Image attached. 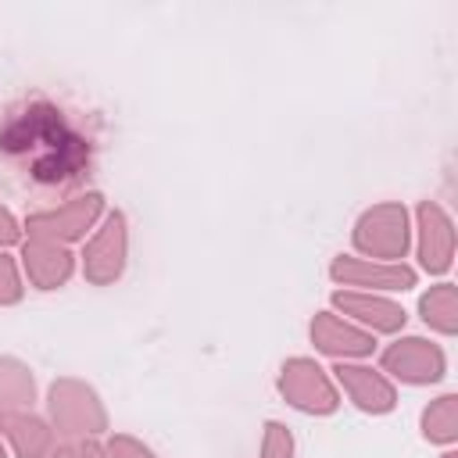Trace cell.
Returning a JSON list of instances; mask_svg holds the SVG:
<instances>
[{
	"label": "cell",
	"mask_w": 458,
	"mask_h": 458,
	"mask_svg": "<svg viewBox=\"0 0 458 458\" xmlns=\"http://www.w3.org/2000/svg\"><path fill=\"white\" fill-rule=\"evenodd\" d=\"M440 458H458V454H454V451H444V454H440Z\"/></svg>",
	"instance_id": "cell-24"
},
{
	"label": "cell",
	"mask_w": 458,
	"mask_h": 458,
	"mask_svg": "<svg viewBox=\"0 0 458 458\" xmlns=\"http://www.w3.org/2000/svg\"><path fill=\"white\" fill-rule=\"evenodd\" d=\"M21 301V276L11 254L0 250V304H14Z\"/></svg>",
	"instance_id": "cell-19"
},
{
	"label": "cell",
	"mask_w": 458,
	"mask_h": 458,
	"mask_svg": "<svg viewBox=\"0 0 458 458\" xmlns=\"http://www.w3.org/2000/svg\"><path fill=\"white\" fill-rule=\"evenodd\" d=\"M383 372H390L401 383L422 386V383L444 379L447 358H444L440 344H429L422 336H404V340H397L383 351Z\"/></svg>",
	"instance_id": "cell-7"
},
{
	"label": "cell",
	"mask_w": 458,
	"mask_h": 458,
	"mask_svg": "<svg viewBox=\"0 0 458 458\" xmlns=\"http://www.w3.org/2000/svg\"><path fill=\"white\" fill-rule=\"evenodd\" d=\"M329 276L344 286H358L361 293H376V290H408L415 286V272L408 265L397 261H369V258H351L340 254L329 265Z\"/></svg>",
	"instance_id": "cell-8"
},
{
	"label": "cell",
	"mask_w": 458,
	"mask_h": 458,
	"mask_svg": "<svg viewBox=\"0 0 458 458\" xmlns=\"http://www.w3.org/2000/svg\"><path fill=\"white\" fill-rule=\"evenodd\" d=\"M333 372H336V383L344 386V394L361 411L383 415V411H390L397 404V390H394V383L383 372H376L369 365H358V361H340Z\"/></svg>",
	"instance_id": "cell-11"
},
{
	"label": "cell",
	"mask_w": 458,
	"mask_h": 458,
	"mask_svg": "<svg viewBox=\"0 0 458 458\" xmlns=\"http://www.w3.org/2000/svg\"><path fill=\"white\" fill-rule=\"evenodd\" d=\"M258 458H293V437L283 422H265V440Z\"/></svg>",
	"instance_id": "cell-18"
},
{
	"label": "cell",
	"mask_w": 458,
	"mask_h": 458,
	"mask_svg": "<svg viewBox=\"0 0 458 458\" xmlns=\"http://www.w3.org/2000/svg\"><path fill=\"white\" fill-rule=\"evenodd\" d=\"M125 254H129V233H125V215H107L104 225L89 236L86 250H82V272L93 286H107L122 276L125 268Z\"/></svg>",
	"instance_id": "cell-6"
},
{
	"label": "cell",
	"mask_w": 458,
	"mask_h": 458,
	"mask_svg": "<svg viewBox=\"0 0 458 458\" xmlns=\"http://www.w3.org/2000/svg\"><path fill=\"white\" fill-rule=\"evenodd\" d=\"M21 236V229H18V222H14V215L7 211V208H0V250L7 247V243H14Z\"/></svg>",
	"instance_id": "cell-21"
},
{
	"label": "cell",
	"mask_w": 458,
	"mask_h": 458,
	"mask_svg": "<svg viewBox=\"0 0 458 458\" xmlns=\"http://www.w3.org/2000/svg\"><path fill=\"white\" fill-rule=\"evenodd\" d=\"M0 147L29 165V175L39 182L75 179L89 165V143L64 122V114L50 104H32L21 111L4 132Z\"/></svg>",
	"instance_id": "cell-1"
},
{
	"label": "cell",
	"mask_w": 458,
	"mask_h": 458,
	"mask_svg": "<svg viewBox=\"0 0 458 458\" xmlns=\"http://www.w3.org/2000/svg\"><path fill=\"white\" fill-rule=\"evenodd\" d=\"M100 211H104V197L89 190V193H79V197H72V200H64L57 208H50V211L29 215L25 218V229H29V236L54 240V243H64L68 247L72 240H82L93 229V222L100 218Z\"/></svg>",
	"instance_id": "cell-5"
},
{
	"label": "cell",
	"mask_w": 458,
	"mask_h": 458,
	"mask_svg": "<svg viewBox=\"0 0 458 458\" xmlns=\"http://www.w3.org/2000/svg\"><path fill=\"white\" fill-rule=\"evenodd\" d=\"M107 458H157L143 440H136V437H125V433H114L111 440H107Z\"/></svg>",
	"instance_id": "cell-20"
},
{
	"label": "cell",
	"mask_w": 458,
	"mask_h": 458,
	"mask_svg": "<svg viewBox=\"0 0 458 458\" xmlns=\"http://www.w3.org/2000/svg\"><path fill=\"white\" fill-rule=\"evenodd\" d=\"M354 247L369 261L404 258V250L411 247V222H408L404 204L386 200V204H372L369 211H361V218L354 222Z\"/></svg>",
	"instance_id": "cell-3"
},
{
	"label": "cell",
	"mask_w": 458,
	"mask_h": 458,
	"mask_svg": "<svg viewBox=\"0 0 458 458\" xmlns=\"http://www.w3.org/2000/svg\"><path fill=\"white\" fill-rule=\"evenodd\" d=\"M21 265H25V276L32 286L39 290H57L68 283L72 268H75V258L64 243H54V240H39V236H29L25 247H21Z\"/></svg>",
	"instance_id": "cell-13"
},
{
	"label": "cell",
	"mask_w": 458,
	"mask_h": 458,
	"mask_svg": "<svg viewBox=\"0 0 458 458\" xmlns=\"http://www.w3.org/2000/svg\"><path fill=\"white\" fill-rule=\"evenodd\" d=\"M419 315L429 329L451 336L458 329V297H454V286L451 283H437L429 286V293H422L419 301Z\"/></svg>",
	"instance_id": "cell-16"
},
{
	"label": "cell",
	"mask_w": 458,
	"mask_h": 458,
	"mask_svg": "<svg viewBox=\"0 0 458 458\" xmlns=\"http://www.w3.org/2000/svg\"><path fill=\"white\" fill-rule=\"evenodd\" d=\"M311 344H315L322 354H333V358H340V361H347V358H365V354H372V347H376L372 333L358 329L354 322L340 318L336 311H318V315L311 318Z\"/></svg>",
	"instance_id": "cell-12"
},
{
	"label": "cell",
	"mask_w": 458,
	"mask_h": 458,
	"mask_svg": "<svg viewBox=\"0 0 458 458\" xmlns=\"http://www.w3.org/2000/svg\"><path fill=\"white\" fill-rule=\"evenodd\" d=\"M336 311L354 322L365 333H397L404 329V308L379 297V293H361V290H336L333 293Z\"/></svg>",
	"instance_id": "cell-10"
},
{
	"label": "cell",
	"mask_w": 458,
	"mask_h": 458,
	"mask_svg": "<svg viewBox=\"0 0 458 458\" xmlns=\"http://www.w3.org/2000/svg\"><path fill=\"white\" fill-rule=\"evenodd\" d=\"M415 233H419V261L426 272H447L454 261V222L451 215L433 204L422 200L415 211Z\"/></svg>",
	"instance_id": "cell-9"
},
{
	"label": "cell",
	"mask_w": 458,
	"mask_h": 458,
	"mask_svg": "<svg viewBox=\"0 0 458 458\" xmlns=\"http://www.w3.org/2000/svg\"><path fill=\"white\" fill-rule=\"evenodd\" d=\"M279 394L308 415H329L340 404V394L329 379V372L322 365H315L311 358H290L279 369Z\"/></svg>",
	"instance_id": "cell-4"
},
{
	"label": "cell",
	"mask_w": 458,
	"mask_h": 458,
	"mask_svg": "<svg viewBox=\"0 0 458 458\" xmlns=\"http://www.w3.org/2000/svg\"><path fill=\"white\" fill-rule=\"evenodd\" d=\"M36 383L29 365H21L18 358H0V415L7 411H25L32 404Z\"/></svg>",
	"instance_id": "cell-15"
},
{
	"label": "cell",
	"mask_w": 458,
	"mask_h": 458,
	"mask_svg": "<svg viewBox=\"0 0 458 458\" xmlns=\"http://www.w3.org/2000/svg\"><path fill=\"white\" fill-rule=\"evenodd\" d=\"M0 437H7V444L14 447L18 458H47L54 451V426L43 422L32 411H7L0 415Z\"/></svg>",
	"instance_id": "cell-14"
},
{
	"label": "cell",
	"mask_w": 458,
	"mask_h": 458,
	"mask_svg": "<svg viewBox=\"0 0 458 458\" xmlns=\"http://www.w3.org/2000/svg\"><path fill=\"white\" fill-rule=\"evenodd\" d=\"M47 408H50V426L64 440H86V437H97L107 429V411H104L97 390L86 386L82 379H57L50 386Z\"/></svg>",
	"instance_id": "cell-2"
},
{
	"label": "cell",
	"mask_w": 458,
	"mask_h": 458,
	"mask_svg": "<svg viewBox=\"0 0 458 458\" xmlns=\"http://www.w3.org/2000/svg\"><path fill=\"white\" fill-rule=\"evenodd\" d=\"M79 458H107V451H104L100 444H93V440H86V444L79 447Z\"/></svg>",
	"instance_id": "cell-22"
},
{
	"label": "cell",
	"mask_w": 458,
	"mask_h": 458,
	"mask_svg": "<svg viewBox=\"0 0 458 458\" xmlns=\"http://www.w3.org/2000/svg\"><path fill=\"white\" fill-rule=\"evenodd\" d=\"M422 437L433 444H451L458 437V397L454 394L429 401V408L422 411Z\"/></svg>",
	"instance_id": "cell-17"
},
{
	"label": "cell",
	"mask_w": 458,
	"mask_h": 458,
	"mask_svg": "<svg viewBox=\"0 0 458 458\" xmlns=\"http://www.w3.org/2000/svg\"><path fill=\"white\" fill-rule=\"evenodd\" d=\"M47 458H79V451H72L68 444H61V447H54V451H50Z\"/></svg>",
	"instance_id": "cell-23"
},
{
	"label": "cell",
	"mask_w": 458,
	"mask_h": 458,
	"mask_svg": "<svg viewBox=\"0 0 458 458\" xmlns=\"http://www.w3.org/2000/svg\"><path fill=\"white\" fill-rule=\"evenodd\" d=\"M0 458H7V451H4V440H0Z\"/></svg>",
	"instance_id": "cell-25"
}]
</instances>
